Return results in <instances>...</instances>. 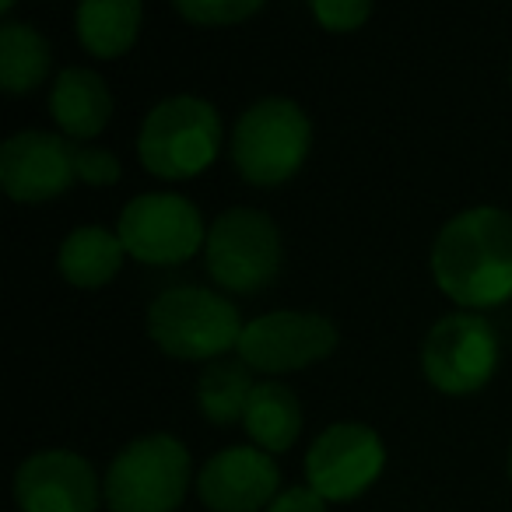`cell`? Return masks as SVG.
Here are the masks:
<instances>
[{
    "instance_id": "cell-1",
    "label": "cell",
    "mask_w": 512,
    "mask_h": 512,
    "mask_svg": "<svg viewBox=\"0 0 512 512\" xmlns=\"http://www.w3.org/2000/svg\"><path fill=\"white\" fill-rule=\"evenodd\" d=\"M442 295L463 309H491L512 295V214L470 207L446 221L432 246Z\"/></svg>"
},
{
    "instance_id": "cell-2",
    "label": "cell",
    "mask_w": 512,
    "mask_h": 512,
    "mask_svg": "<svg viewBox=\"0 0 512 512\" xmlns=\"http://www.w3.org/2000/svg\"><path fill=\"white\" fill-rule=\"evenodd\" d=\"M148 334L165 355L183 362H218L239 348V309L211 288H169L148 309Z\"/></svg>"
},
{
    "instance_id": "cell-3",
    "label": "cell",
    "mask_w": 512,
    "mask_h": 512,
    "mask_svg": "<svg viewBox=\"0 0 512 512\" xmlns=\"http://www.w3.org/2000/svg\"><path fill=\"white\" fill-rule=\"evenodd\" d=\"M309 144V116L292 99H260L235 123L232 162L246 183L278 186L302 169Z\"/></svg>"
},
{
    "instance_id": "cell-4",
    "label": "cell",
    "mask_w": 512,
    "mask_h": 512,
    "mask_svg": "<svg viewBox=\"0 0 512 512\" xmlns=\"http://www.w3.org/2000/svg\"><path fill=\"white\" fill-rule=\"evenodd\" d=\"M221 151V120L211 102L197 95H172L148 113L137 137L144 169L162 179H190L204 172Z\"/></svg>"
},
{
    "instance_id": "cell-5",
    "label": "cell",
    "mask_w": 512,
    "mask_h": 512,
    "mask_svg": "<svg viewBox=\"0 0 512 512\" xmlns=\"http://www.w3.org/2000/svg\"><path fill=\"white\" fill-rule=\"evenodd\" d=\"M190 488V453L172 435H144L120 449L102 495L113 512H176Z\"/></svg>"
},
{
    "instance_id": "cell-6",
    "label": "cell",
    "mask_w": 512,
    "mask_h": 512,
    "mask_svg": "<svg viewBox=\"0 0 512 512\" xmlns=\"http://www.w3.org/2000/svg\"><path fill=\"white\" fill-rule=\"evenodd\" d=\"M207 271L228 292H260L281 271L278 225L256 207H232L218 214L204 242Z\"/></svg>"
},
{
    "instance_id": "cell-7",
    "label": "cell",
    "mask_w": 512,
    "mask_h": 512,
    "mask_svg": "<svg viewBox=\"0 0 512 512\" xmlns=\"http://www.w3.org/2000/svg\"><path fill=\"white\" fill-rule=\"evenodd\" d=\"M127 256L151 267L186 264L207 242V228L200 211L179 193H141L120 214L116 225Z\"/></svg>"
},
{
    "instance_id": "cell-8",
    "label": "cell",
    "mask_w": 512,
    "mask_h": 512,
    "mask_svg": "<svg viewBox=\"0 0 512 512\" xmlns=\"http://www.w3.org/2000/svg\"><path fill=\"white\" fill-rule=\"evenodd\" d=\"M421 365L435 390L453 397L477 393L498 365L495 327L477 313L446 316L428 330L421 344Z\"/></svg>"
},
{
    "instance_id": "cell-9",
    "label": "cell",
    "mask_w": 512,
    "mask_h": 512,
    "mask_svg": "<svg viewBox=\"0 0 512 512\" xmlns=\"http://www.w3.org/2000/svg\"><path fill=\"white\" fill-rule=\"evenodd\" d=\"M337 348V327L316 313H267L242 327L239 358L253 372L281 376L327 358Z\"/></svg>"
},
{
    "instance_id": "cell-10",
    "label": "cell",
    "mask_w": 512,
    "mask_h": 512,
    "mask_svg": "<svg viewBox=\"0 0 512 512\" xmlns=\"http://www.w3.org/2000/svg\"><path fill=\"white\" fill-rule=\"evenodd\" d=\"M386 449L372 428L358 421H337L323 428L306 453L309 488L327 502L358 498L379 474H383Z\"/></svg>"
},
{
    "instance_id": "cell-11",
    "label": "cell",
    "mask_w": 512,
    "mask_h": 512,
    "mask_svg": "<svg viewBox=\"0 0 512 512\" xmlns=\"http://www.w3.org/2000/svg\"><path fill=\"white\" fill-rule=\"evenodd\" d=\"M78 179V144L46 130H22L0 148V183L18 204H43Z\"/></svg>"
},
{
    "instance_id": "cell-12",
    "label": "cell",
    "mask_w": 512,
    "mask_h": 512,
    "mask_svg": "<svg viewBox=\"0 0 512 512\" xmlns=\"http://www.w3.org/2000/svg\"><path fill=\"white\" fill-rule=\"evenodd\" d=\"M15 502L22 512H95L99 477L85 456L71 449H43L18 467Z\"/></svg>"
},
{
    "instance_id": "cell-13",
    "label": "cell",
    "mask_w": 512,
    "mask_h": 512,
    "mask_svg": "<svg viewBox=\"0 0 512 512\" xmlns=\"http://www.w3.org/2000/svg\"><path fill=\"white\" fill-rule=\"evenodd\" d=\"M278 463L253 446H228L204 463L197 495L211 512H260L271 509L278 491Z\"/></svg>"
},
{
    "instance_id": "cell-14",
    "label": "cell",
    "mask_w": 512,
    "mask_h": 512,
    "mask_svg": "<svg viewBox=\"0 0 512 512\" xmlns=\"http://www.w3.org/2000/svg\"><path fill=\"white\" fill-rule=\"evenodd\" d=\"M50 116L74 141H92L113 116V95L106 81L88 67H67L50 88Z\"/></svg>"
},
{
    "instance_id": "cell-15",
    "label": "cell",
    "mask_w": 512,
    "mask_h": 512,
    "mask_svg": "<svg viewBox=\"0 0 512 512\" xmlns=\"http://www.w3.org/2000/svg\"><path fill=\"white\" fill-rule=\"evenodd\" d=\"M123 256L127 249L116 232L99 225H81L60 246V274L74 288H102L116 278Z\"/></svg>"
},
{
    "instance_id": "cell-16",
    "label": "cell",
    "mask_w": 512,
    "mask_h": 512,
    "mask_svg": "<svg viewBox=\"0 0 512 512\" xmlns=\"http://www.w3.org/2000/svg\"><path fill=\"white\" fill-rule=\"evenodd\" d=\"M242 428L249 432L256 449L285 453V449L295 446V439L302 432L299 397L281 383H256L246 407V418H242Z\"/></svg>"
},
{
    "instance_id": "cell-17",
    "label": "cell",
    "mask_w": 512,
    "mask_h": 512,
    "mask_svg": "<svg viewBox=\"0 0 512 512\" xmlns=\"http://www.w3.org/2000/svg\"><path fill=\"white\" fill-rule=\"evenodd\" d=\"M141 15L144 11L137 0H88L74 15V25H78L81 46L92 57L113 60L134 46Z\"/></svg>"
},
{
    "instance_id": "cell-18",
    "label": "cell",
    "mask_w": 512,
    "mask_h": 512,
    "mask_svg": "<svg viewBox=\"0 0 512 512\" xmlns=\"http://www.w3.org/2000/svg\"><path fill=\"white\" fill-rule=\"evenodd\" d=\"M253 369L242 358H218L197 379V404L211 425H232L246 418L253 397Z\"/></svg>"
},
{
    "instance_id": "cell-19",
    "label": "cell",
    "mask_w": 512,
    "mask_h": 512,
    "mask_svg": "<svg viewBox=\"0 0 512 512\" xmlns=\"http://www.w3.org/2000/svg\"><path fill=\"white\" fill-rule=\"evenodd\" d=\"M50 74V43L32 25H0V85L11 95L39 88Z\"/></svg>"
},
{
    "instance_id": "cell-20",
    "label": "cell",
    "mask_w": 512,
    "mask_h": 512,
    "mask_svg": "<svg viewBox=\"0 0 512 512\" xmlns=\"http://www.w3.org/2000/svg\"><path fill=\"white\" fill-rule=\"evenodd\" d=\"M264 8L260 0H179L176 11L193 25H207V29H218V25H235L242 18L256 15Z\"/></svg>"
},
{
    "instance_id": "cell-21",
    "label": "cell",
    "mask_w": 512,
    "mask_h": 512,
    "mask_svg": "<svg viewBox=\"0 0 512 512\" xmlns=\"http://www.w3.org/2000/svg\"><path fill=\"white\" fill-rule=\"evenodd\" d=\"M313 15L330 32H355L362 22H369L372 4H362V0H316Z\"/></svg>"
},
{
    "instance_id": "cell-22",
    "label": "cell",
    "mask_w": 512,
    "mask_h": 512,
    "mask_svg": "<svg viewBox=\"0 0 512 512\" xmlns=\"http://www.w3.org/2000/svg\"><path fill=\"white\" fill-rule=\"evenodd\" d=\"M78 179L92 186H113L120 179V162L106 148H81L78 144Z\"/></svg>"
},
{
    "instance_id": "cell-23",
    "label": "cell",
    "mask_w": 512,
    "mask_h": 512,
    "mask_svg": "<svg viewBox=\"0 0 512 512\" xmlns=\"http://www.w3.org/2000/svg\"><path fill=\"white\" fill-rule=\"evenodd\" d=\"M267 512H327V498L316 495L309 484H295V488L281 491Z\"/></svg>"
},
{
    "instance_id": "cell-24",
    "label": "cell",
    "mask_w": 512,
    "mask_h": 512,
    "mask_svg": "<svg viewBox=\"0 0 512 512\" xmlns=\"http://www.w3.org/2000/svg\"><path fill=\"white\" fill-rule=\"evenodd\" d=\"M509 470H512V456H509Z\"/></svg>"
}]
</instances>
